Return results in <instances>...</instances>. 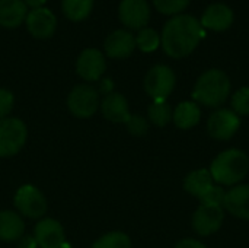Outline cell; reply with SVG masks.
Here are the masks:
<instances>
[{
    "label": "cell",
    "mask_w": 249,
    "mask_h": 248,
    "mask_svg": "<svg viewBox=\"0 0 249 248\" xmlns=\"http://www.w3.org/2000/svg\"><path fill=\"white\" fill-rule=\"evenodd\" d=\"M25 224L22 218L10 210L0 212V240L1 241H16L23 235Z\"/></svg>",
    "instance_id": "20"
},
{
    "label": "cell",
    "mask_w": 249,
    "mask_h": 248,
    "mask_svg": "<svg viewBox=\"0 0 249 248\" xmlns=\"http://www.w3.org/2000/svg\"><path fill=\"white\" fill-rule=\"evenodd\" d=\"M175 248H206L200 241H197V240H193V238H187V240H182V241H179Z\"/></svg>",
    "instance_id": "32"
},
{
    "label": "cell",
    "mask_w": 249,
    "mask_h": 248,
    "mask_svg": "<svg viewBox=\"0 0 249 248\" xmlns=\"http://www.w3.org/2000/svg\"><path fill=\"white\" fill-rule=\"evenodd\" d=\"M101 111L104 117L114 123H127L131 117L128 110V102L124 98V95L118 92H111L105 95V98L101 102Z\"/></svg>",
    "instance_id": "17"
},
{
    "label": "cell",
    "mask_w": 249,
    "mask_h": 248,
    "mask_svg": "<svg viewBox=\"0 0 249 248\" xmlns=\"http://www.w3.org/2000/svg\"><path fill=\"white\" fill-rule=\"evenodd\" d=\"M105 69H107L105 57L96 48L83 50L76 63V70H77L79 76L88 82L98 80L104 75Z\"/></svg>",
    "instance_id": "11"
},
{
    "label": "cell",
    "mask_w": 249,
    "mask_h": 248,
    "mask_svg": "<svg viewBox=\"0 0 249 248\" xmlns=\"http://www.w3.org/2000/svg\"><path fill=\"white\" fill-rule=\"evenodd\" d=\"M147 117L155 126L165 127L172 120L171 105L166 102V99H155L147 110Z\"/></svg>",
    "instance_id": "23"
},
{
    "label": "cell",
    "mask_w": 249,
    "mask_h": 248,
    "mask_svg": "<svg viewBox=\"0 0 249 248\" xmlns=\"http://www.w3.org/2000/svg\"><path fill=\"white\" fill-rule=\"evenodd\" d=\"M13 94L7 89L0 88V120L6 118L13 108Z\"/></svg>",
    "instance_id": "30"
},
{
    "label": "cell",
    "mask_w": 249,
    "mask_h": 248,
    "mask_svg": "<svg viewBox=\"0 0 249 248\" xmlns=\"http://www.w3.org/2000/svg\"><path fill=\"white\" fill-rule=\"evenodd\" d=\"M191 0H153L155 7L163 15H179L188 7Z\"/></svg>",
    "instance_id": "26"
},
{
    "label": "cell",
    "mask_w": 249,
    "mask_h": 248,
    "mask_svg": "<svg viewBox=\"0 0 249 248\" xmlns=\"http://www.w3.org/2000/svg\"><path fill=\"white\" fill-rule=\"evenodd\" d=\"M204 37L206 32L200 20L191 15H175L165 23L160 44L169 57L182 58L190 56Z\"/></svg>",
    "instance_id": "1"
},
{
    "label": "cell",
    "mask_w": 249,
    "mask_h": 248,
    "mask_svg": "<svg viewBox=\"0 0 249 248\" xmlns=\"http://www.w3.org/2000/svg\"><path fill=\"white\" fill-rule=\"evenodd\" d=\"M160 44V37L159 34L152 29V28H143L139 31L136 37V45L143 51V53H152L155 51Z\"/></svg>",
    "instance_id": "25"
},
{
    "label": "cell",
    "mask_w": 249,
    "mask_h": 248,
    "mask_svg": "<svg viewBox=\"0 0 249 248\" xmlns=\"http://www.w3.org/2000/svg\"><path fill=\"white\" fill-rule=\"evenodd\" d=\"M28 136L26 126L19 118L6 117L0 120V156L16 155L25 145Z\"/></svg>",
    "instance_id": "4"
},
{
    "label": "cell",
    "mask_w": 249,
    "mask_h": 248,
    "mask_svg": "<svg viewBox=\"0 0 249 248\" xmlns=\"http://www.w3.org/2000/svg\"><path fill=\"white\" fill-rule=\"evenodd\" d=\"M177 83L175 73L171 67L165 64H158L152 67L144 77V89L155 99H166Z\"/></svg>",
    "instance_id": "5"
},
{
    "label": "cell",
    "mask_w": 249,
    "mask_h": 248,
    "mask_svg": "<svg viewBox=\"0 0 249 248\" xmlns=\"http://www.w3.org/2000/svg\"><path fill=\"white\" fill-rule=\"evenodd\" d=\"M120 20L130 29H143L150 19V6L146 0H121Z\"/></svg>",
    "instance_id": "10"
},
{
    "label": "cell",
    "mask_w": 249,
    "mask_h": 248,
    "mask_svg": "<svg viewBox=\"0 0 249 248\" xmlns=\"http://www.w3.org/2000/svg\"><path fill=\"white\" fill-rule=\"evenodd\" d=\"M225 197H226V191L225 189H222L220 186H213L207 193H204L200 197L201 205H213V206H220L223 208L225 205ZM225 209V208H223Z\"/></svg>",
    "instance_id": "28"
},
{
    "label": "cell",
    "mask_w": 249,
    "mask_h": 248,
    "mask_svg": "<svg viewBox=\"0 0 249 248\" xmlns=\"http://www.w3.org/2000/svg\"><path fill=\"white\" fill-rule=\"evenodd\" d=\"M231 92V80L223 70L210 69L204 72L193 91L196 104H201L209 108H217L223 105Z\"/></svg>",
    "instance_id": "2"
},
{
    "label": "cell",
    "mask_w": 249,
    "mask_h": 248,
    "mask_svg": "<svg viewBox=\"0 0 249 248\" xmlns=\"http://www.w3.org/2000/svg\"><path fill=\"white\" fill-rule=\"evenodd\" d=\"M47 0H23V3L26 4V7H32V9H39V7H44Z\"/></svg>",
    "instance_id": "34"
},
{
    "label": "cell",
    "mask_w": 249,
    "mask_h": 248,
    "mask_svg": "<svg viewBox=\"0 0 249 248\" xmlns=\"http://www.w3.org/2000/svg\"><path fill=\"white\" fill-rule=\"evenodd\" d=\"M232 111L238 115H249V86H244L232 96Z\"/></svg>",
    "instance_id": "27"
},
{
    "label": "cell",
    "mask_w": 249,
    "mask_h": 248,
    "mask_svg": "<svg viewBox=\"0 0 249 248\" xmlns=\"http://www.w3.org/2000/svg\"><path fill=\"white\" fill-rule=\"evenodd\" d=\"M223 208L231 215L249 221V184H238L226 191Z\"/></svg>",
    "instance_id": "16"
},
{
    "label": "cell",
    "mask_w": 249,
    "mask_h": 248,
    "mask_svg": "<svg viewBox=\"0 0 249 248\" xmlns=\"http://www.w3.org/2000/svg\"><path fill=\"white\" fill-rule=\"evenodd\" d=\"M26 4L23 0H0V25L16 28L26 19Z\"/></svg>",
    "instance_id": "18"
},
{
    "label": "cell",
    "mask_w": 249,
    "mask_h": 248,
    "mask_svg": "<svg viewBox=\"0 0 249 248\" xmlns=\"http://www.w3.org/2000/svg\"><path fill=\"white\" fill-rule=\"evenodd\" d=\"M233 19L235 16L229 6L223 3H214V4H210L204 10L200 23L203 28L222 32V31H226L233 23Z\"/></svg>",
    "instance_id": "15"
},
{
    "label": "cell",
    "mask_w": 249,
    "mask_h": 248,
    "mask_svg": "<svg viewBox=\"0 0 249 248\" xmlns=\"http://www.w3.org/2000/svg\"><path fill=\"white\" fill-rule=\"evenodd\" d=\"M241 118L232 110L220 108L213 113L207 121V132L216 140H229L239 130Z\"/></svg>",
    "instance_id": "8"
},
{
    "label": "cell",
    "mask_w": 249,
    "mask_h": 248,
    "mask_svg": "<svg viewBox=\"0 0 249 248\" xmlns=\"http://www.w3.org/2000/svg\"><path fill=\"white\" fill-rule=\"evenodd\" d=\"M61 9L67 19L79 22L90 15L93 9V0H63Z\"/></svg>",
    "instance_id": "22"
},
{
    "label": "cell",
    "mask_w": 249,
    "mask_h": 248,
    "mask_svg": "<svg viewBox=\"0 0 249 248\" xmlns=\"http://www.w3.org/2000/svg\"><path fill=\"white\" fill-rule=\"evenodd\" d=\"M36 240L34 235H22L19 238V248H36Z\"/></svg>",
    "instance_id": "31"
},
{
    "label": "cell",
    "mask_w": 249,
    "mask_h": 248,
    "mask_svg": "<svg viewBox=\"0 0 249 248\" xmlns=\"http://www.w3.org/2000/svg\"><path fill=\"white\" fill-rule=\"evenodd\" d=\"M128 132L134 136H143L147 133L149 130V124H147V120L142 115H133L130 117V120L125 123Z\"/></svg>",
    "instance_id": "29"
},
{
    "label": "cell",
    "mask_w": 249,
    "mask_h": 248,
    "mask_svg": "<svg viewBox=\"0 0 249 248\" xmlns=\"http://www.w3.org/2000/svg\"><path fill=\"white\" fill-rule=\"evenodd\" d=\"M112 88H114V83H112L111 79H105V80L101 82V92H104L105 95L111 94L112 92Z\"/></svg>",
    "instance_id": "33"
},
{
    "label": "cell",
    "mask_w": 249,
    "mask_h": 248,
    "mask_svg": "<svg viewBox=\"0 0 249 248\" xmlns=\"http://www.w3.org/2000/svg\"><path fill=\"white\" fill-rule=\"evenodd\" d=\"M104 47H105V53L108 57L125 58L133 54L136 48V38L128 31L117 29L107 37Z\"/></svg>",
    "instance_id": "14"
},
{
    "label": "cell",
    "mask_w": 249,
    "mask_h": 248,
    "mask_svg": "<svg viewBox=\"0 0 249 248\" xmlns=\"http://www.w3.org/2000/svg\"><path fill=\"white\" fill-rule=\"evenodd\" d=\"M34 237L36 240L38 247L41 248H61L66 243L64 229L61 224L55 219L47 218L36 224Z\"/></svg>",
    "instance_id": "13"
},
{
    "label": "cell",
    "mask_w": 249,
    "mask_h": 248,
    "mask_svg": "<svg viewBox=\"0 0 249 248\" xmlns=\"http://www.w3.org/2000/svg\"><path fill=\"white\" fill-rule=\"evenodd\" d=\"M200 118H201V110H200L198 104L190 102V101L181 102L172 113V120H174L175 126L182 130H188V129L197 126Z\"/></svg>",
    "instance_id": "21"
},
{
    "label": "cell",
    "mask_w": 249,
    "mask_h": 248,
    "mask_svg": "<svg viewBox=\"0 0 249 248\" xmlns=\"http://www.w3.org/2000/svg\"><path fill=\"white\" fill-rule=\"evenodd\" d=\"M225 219V209L213 205H200L193 215V228L201 237L217 232Z\"/></svg>",
    "instance_id": "9"
},
{
    "label": "cell",
    "mask_w": 249,
    "mask_h": 248,
    "mask_svg": "<svg viewBox=\"0 0 249 248\" xmlns=\"http://www.w3.org/2000/svg\"><path fill=\"white\" fill-rule=\"evenodd\" d=\"M16 209L26 218L38 219L47 212V200L44 194L34 186H22L15 194Z\"/></svg>",
    "instance_id": "7"
},
{
    "label": "cell",
    "mask_w": 249,
    "mask_h": 248,
    "mask_svg": "<svg viewBox=\"0 0 249 248\" xmlns=\"http://www.w3.org/2000/svg\"><path fill=\"white\" fill-rule=\"evenodd\" d=\"M70 113L79 118H89L99 108V92L90 85H77L67 96Z\"/></svg>",
    "instance_id": "6"
},
{
    "label": "cell",
    "mask_w": 249,
    "mask_h": 248,
    "mask_svg": "<svg viewBox=\"0 0 249 248\" xmlns=\"http://www.w3.org/2000/svg\"><path fill=\"white\" fill-rule=\"evenodd\" d=\"M214 186V180L210 174V170H196L190 172L184 180V189L191 196L200 199Z\"/></svg>",
    "instance_id": "19"
},
{
    "label": "cell",
    "mask_w": 249,
    "mask_h": 248,
    "mask_svg": "<svg viewBox=\"0 0 249 248\" xmlns=\"http://www.w3.org/2000/svg\"><path fill=\"white\" fill-rule=\"evenodd\" d=\"M93 248H131V240L124 232H108L93 244Z\"/></svg>",
    "instance_id": "24"
},
{
    "label": "cell",
    "mask_w": 249,
    "mask_h": 248,
    "mask_svg": "<svg viewBox=\"0 0 249 248\" xmlns=\"http://www.w3.org/2000/svg\"><path fill=\"white\" fill-rule=\"evenodd\" d=\"M25 20H26L29 34L38 39L50 38L55 32V28H57V19L54 13L47 7L32 9L26 15Z\"/></svg>",
    "instance_id": "12"
},
{
    "label": "cell",
    "mask_w": 249,
    "mask_h": 248,
    "mask_svg": "<svg viewBox=\"0 0 249 248\" xmlns=\"http://www.w3.org/2000/svg\"><path fill=\"white\" fill-rule=\"evenodd\" d=\"M249 158L241 149H228L212 162L210 174L222 186H238L248 174Z\"/></svg>",
    "instance_id": "3"
}]
</instances>
